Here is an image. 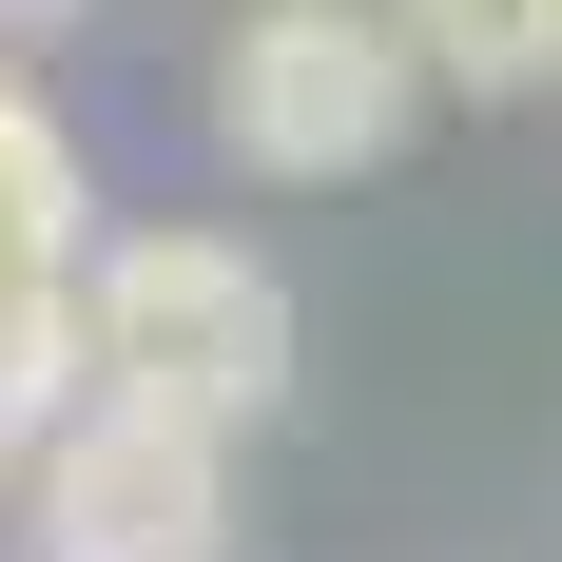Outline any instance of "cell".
<instances>
[{"label":"cell","mask_w":562,"mask_h":562,"mask_svg":"<svg viewBox=\"0 0 562 562\" xmlns=\"http://www.w3.org/2000/svg\"><path fill=\"white\" fill-rule=\"evenodd\" d=\"M78 272H98V156L0 58V465H40V427L78 407Z\"/></svg>","instance_id":"obj_3"},{"label":"cell","mask_w":562,"mask_h":562,"mask_svg":"<svg viewBox=\"0 0 562 562\" xmlns=\"http://www.w3.org/2000/svg\"><path fill=\"white\" fill-rule=\"evenodd\" d=\"M58 20H98V0H0V40H58Z\"/></svg>","instance_id":"obj_6"},{"label":"cell","mask_w":562,"mask_h":562,"mask_svg":"<svg viewBox=\"0 0 562 562\" xmlns=\"http://www.w3.org/2000/svg\"><path fill=\"white\" fill-rule=\"evenodd\" d=\"M427 98H562V0H389Z\"/></svg>","instance_id":"obj_5"},{"label":"cell","mask_w":562,"mask_h":562,"mask_svg":"<svg viewBox=\"0 0 562 562\" xmlns=\"http://www.w3.org/2000/svg\"><path fill=\"white\" fill-rule=\"evenodd\" d=\"M291 369H311V330H291V272L252 252V233H194V214L98 233V272H78V389L252 447V427L291 407Z\"/></svg>","instance_id":"obj_1"},{"label":"cell","mask_w":562,"mask_h":562,"mask_svg":"<svg viewBox=\"0 0 562 562\" xmlns=\"http://www.w3.org/2000/svg\"><path fill=\"white\" fill-rule=\"evenodd\" d=\"M427 116V58H407L389 0H252L214 40V156L272 175V194H330V175H369Z\"/></svg>","instance_id":"obj_2"},{"label":"cell","mask_w":562,"mask_h":562,"mask_svg":"<svg viewBox=\"0 0 562 562\" xmlns=\"http://www.w3.org/2000/svg\"><path fill=\"white\" fill-rule=\"evenodd\" d=\"M20 524H40V562H233V447L175 407L78 389L20 465Z\"/></svg>","instance_id":"obj_4"}]
</instances>
